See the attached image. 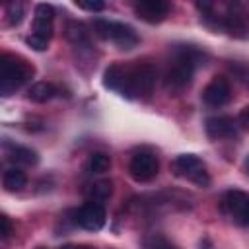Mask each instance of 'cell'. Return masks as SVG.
<instances>
[{
    "label": "cell",
    "instance_id": "cell-24",
    "mask_svg": "<svg viewBox=\"0 0 249 249\" xmlns=\"http://www.w3.org/2000/svg\"><path fill=\"white\" fill-rule=\"evenodd\" d=\"M76 6L82 10H88V12H101L105 8V4L99 0H80V2H76Z\"/></svg>",
    "mask_w": 249,
    "mask_h": 249
},
{
    "label": "cell",
    "instance_id": "cell-7",
    "mask_svg": "<svg viewBox=\"0 0 249 249\" xmlns=\"http://www.w3.org/2000/svg\"><path fill=\"white\" fill-rule=\"evenodd\" d=\"M230 97H231V88L224 76H214L202 89V101L208 107H222L230 101Z\"/></svg>",
    "mask_w": 249,
    "mask_h": 249
},
{
    "label": "cell",
    "instance_id": "cell-27",
    "mask_svg": "<svg viewBox=\"0 0 249 249\" xmlns=\"http://www.w3.org/2000/svg\"><path fill=\"white\" fill-rule=\"evenodd\" d=\"M239 124L245 126V128H249V105L241 109V113H239Z\"/></svg>",
    "mask_w": 249,
    "mask_h": 249
},
{
    "label": "cell",
    "instance_id": "cell-6",
    "mask_svg": "<svg viewBox=\"0 0 249 249\" xmlns=\"http://www.w3.org/2000/svg\"><path fill=\"white\" fill-rule=\"evenodd\" d=\"M74 220L78 226H82L84 230H89V231H97L105 226V218H107V212L103 208L101 202H91L88 200L86 204H82L76 212H74Z\"/></svg>",
    "mask_w": 249,
    "mask_h": 249
},
{
    "label": "cell",
    "instance_id": "cell-3",
    "mask_svg": "<svg viewBox=\"0 0 249 249\" xmlns=\"http://www.w3.org/2000/svg\"><path fill=\"white\" fill-rule=\"evenodd\" d=\"M154 84H156V68L152 64H138L126 70L121 93L128 99L150 97L154 91Z\"/></svg>",
    "mask_w": 249,
    "mask_h": 249
},
{
    "label": "cell",
    "instance_id": "cell-18",
    "mask_svg": "<svg viewBox=\"0 0 249 249\" xmlns=\"http://www.w3.org/2000/svg\"><path fill=\"white\" fill-rule=\"evenodd\" d=\"M111 167V158L103 152H93L88 160V171L89 173H105Z\"/></svg>",
    "mask_w": 249,
    "mask_h": 249
},
{
    "label": "cell",
    "instance_id": "cell-26",
    "mask_svg": "<svg viewBox=\"0 0 249 249\" xmlns=\"http://www.w3.org/2000/svg\"><path fill=\"white\" fill-rule=\"evenodd\" d=\"M0 233H2L4 239L10 237V233H12V222H10V218L6 214L0 216Z\"/></svg>",
    "mask_w": 249,
    "mask_h": 249
},
{
    "label": "cell",
    "instance_id": "cell-17",
    "mask_svg": "<svg viewBox=\"0 0 249 249\" xmlns=\"http://www.w3.org/2000/svg\"><path fill=\"white\" fill-rule=\"evenodd\" d=\"M111 193H113V183L111 181H97V183H91L86 189V196L91 202H103L111 196Z\"/></svg>",
    "mask_w": 249,
    "mask_h": 249
},
{
    "label": "cell",
    "instance_id": "cell-13",
    "mask_svg": "<svg viewBox=\"0 0 249 249\" xmlns=\"http://www.w3.org/2000/svg\"><path fill=\"white\" fill-rule=\"evenodd\" d=\"M8 160L16 165H35L39 161L37 152H33L31 148L25 146H12L8 152Z\"/></svg>",
    "mask_w": 249,
    "mask_h": 249
},
{
    "label": "cell",
    "instance_id": "cell-14",
    "mask_svg": "<svg viewBox=\"0 0 249 249\" xmlns=\"http://www.w3.org/2000/svg\"><path fill=\"white\" fill-rule=\"evenodd\" d=\"M2 183H4L6 191H10V193H18V191H21V189L27 185V175H25L19 167H10V169L4 171Z\"/></svg>",
    "mask_w": 249,
    "mask_h": 249
},
{
    "label": "cell",
    "instance_id": "cell-15",
    "mask_svg": "<svg viewBox=\"0 0 249 249\" xmlns=\"http://www.w3.org/2000/svg\"><path fill=\"white\" fill-rule=\"evenodd\" d=\"M124 74H126V68H123L121 64H111L103 72V86L109 88V89L121 91L123 82H124Z\"/></svg>",
    "mask_w": 249,
    "mask_h": 249
},
{
    "label": "cell",
    "instance_id": "cell-9",
    "mask_svg": "<svg viewBox=\"0 0 249 249\" xmlns=\"http://www.w3.org/2000/svg\"><path fill=\"white\" fill-rule=\"evenodd\" d=\"M169 8H171V6H169V2H165V0H140V2L134 6L138 18L144 19V21H148V23H158V21H161V19L169 14Z\"/></svg>",
    "mask_w": 249,
    "mask_h": 249
},
{
    "label": "cell",
    "instance_id": "cell-5",
    "mask_svg": "<svg viewBox=\"0 0 249 249\" xmlns=\"http://www.w3.org/2000/svg\"><path fill=\"white\" fill-rule=\"evenodd\" d=\"M158 169H160V161L150 152H138V154H134L132 160H130V163H128V173L138 183L152 181L158 175Z\"/></svg>",
    "mask_w": 249,
    "mask_h": 249
},
{
    "label": "cell",
    "instance_id": "cell-16",
    "mask_svg": "<svg viewBox=\"0 0 249 249\" xmlns=\"http://www.w3.org/2000/svg\"><path fill=\"white\" fill-rule=\"evenodd\" d=\"M54 95V86L51 82H35L27 89V99L33 103H47Z\"/></svg>",
    "mask_w": 249,
    "mask_h": 249
},
{
    "label": "cell",
    "instance_id": "cell-19",
    "mask_svg": "<svg viewBox=\"0 0 249 249\" xmlns=\"http://www.w3.org/2000/svg\"><path fill=\"white\" fill-rule=\"evenodd\" d=\"M23 4L21 2H10L6 8V19L10 25H19L23 19Z\"/></svg>",
    "mask_w": 249,
    "mask_h": 249
},
{
    "label": "cell",
    "instance_id": "cell-11",
    "mask_svg": "<svg viewBox=\"0 0 249 249\" xmlns=\"http://www.w3.org/2000/svg\"><path fill=\"white\" fill-rule=\"evenodd\" d=\"M109 39H111L113 43H117L119 49H124V51L134 49V47L138 45V35H136V31H134L130 25L121 23V21H113V23H111V37H109Z\"/></svg>",
    "mask_w": 249,
    "mask_h": 249
},
{
    "label": "cell",
    "instance_id": "cell-10",
    "mask_svg": "<svg viewBox=\"0 0 249 249\" xmlns=\"http://www.w3.org/2000/svg\"><path fill=\"white\" fill-rule=\"evenodd\" d=\"M206 134L210 138H231L237 134V121L228 115L208 117L206 119Z\"/></svg>",
    "mask_w": 249,
    "mask_h": 249
},
{
    "label": "cell",
    "instance_id": "cell-23",
    "mask_svg": "<svg viewBox=\"0 0 249 249\" xmlns=\"http://www.w3.org/2000/svg\"><path fill=\"white\" fill-rule=\"evenodd\" d=\"M146 247H148V249H177V247H173V245H171L165 237H161V235H154V237H150Z\"/></svg>",
    "mask_w": 249,
    "mask_h": 249
},
{
    "label": "cell",
    "instance_id": "cell-4",
    "mask_svg": "<svg viewBox=\"0 0 249 249\" xmlns=\"http://www.w3.org/2000/svg\"><path fill=\"white\" fill-rule=\"evenodd\" d=\"M171 171L177 177H185L189 181H193L198 187H206L210 183V175L202 163V160L195 154H181L173 160L171 163Z\"/></svg>",
    "mask_w": 249,
    "mask_h": 249
},
{
    "label": "cell",
    "instance_id": "cell-28",
    "mask_svg": "<svg viewBox=\"0 0 249 249\" xmlns=\"http://www.w3.org/2000/svg\"><path fill=\"white\" fill-rule=\"evenodd\" d=\"M243 226H249V208H247V212H245V216H243V222H241Z\"/></svg>",
    "mask_w": 249,
    "mask_h": 249
},
{
    "label": "cell",
    "instance_id": "cell-12",
    "mask_svg": "<svg viewBox=\"0 0 249 249\" xmlns=\"http://www.w3.org/2000/svg\"><path fill=\"white\" fill-rule=\"evenodd\" d=\"M66 39L76 47H89L91 45L89 31L82 21H70L66 25Z\"/></svg>",
    "mask_w": 249,
    "mask_h": 249
},
{
    "label": "cell",
    "instance_id": "cell-1",
    "mask_svg": "<svg viewBox=\"0 0 249 249\" xmlns=\"http://www.w3.org/2000/svg\"><path fill=\"white\" fill-rule=\"evenodd\" d=\"M200 58H204V56H200V53L196 49H193L189 45L181 47L175 53V56H173V60H171V64L167 68L165 84L169 88H175V89H181V88L189 86L191 80H193L195 68H196Z\"/></svg>",
    "mask_w": 249,
    "mask_h": 249
},
{
    "label": "cell",
    "instance_id": "cell-25",
    "mask_svg": "<svg viewBox=\"0 0 249 249\" xmlns=\"http://www.w3.org/2000/svg\"><path fill=\"white\" fill-rule=\"evenodd\" d=\"M27 45L33 49V51H47L49 49V41L43 39V37H37V35H29L27 37Z\"/></svg>",
    "mask_w": 249,
    "mask_h": 249
},
{
    "label": "cell",
    "instance_id": "cell-22",
    "mask_svg": "<svg viewBox=\"0 0 249 249\" xmlns=\"http://www.w3.org/2000/svg\"><path fill=\"white\" fill-rule=\"evenodd\" d=\"M53 18H54V10L51 4H37L35 6V19L53 21Z\"/></svg>",
    "mask_w": 249,
    "mask_h": 249
},
{
    "label": "cell",
    "instance_id": "cell-31",
    "mask_svg": "<svg viewBox=\"0 0 249 249\" xmlns=\"http://www.w3.org/2000/svg\"><path fill=\"white\" fill-rule=\"evenodd\" d=\"M37 249H45V247H37Z\"/></svg>",
    "mask_w": 249,
    "mask_h": 249
},
{
    "label": "cell",
    "instance_id": "cell-21",
    "mask_svg": "<svg viewBox=\"0 0 249 249\" xmlns=\"http://www.w3.org/2000/svg\"><path fill=\"white\" fill-rule=\"evenodd\" d=\"M111 23L109 19H103V18H95L93 19V33L101 39H109L111 37Z\"/></svg>",
    "mask_w": 249,
    "mask_h": 249
},
{
    "label": "cell",
    "instance_id": "cell-32",
    "mask_svg": "<svg viewBox=\"0 0 249 249\" xmlns=\"http://www.w3.org/2000/svg\"><path fill=\"white\" fill-rule=\"evenodd\" d=\"M247 82H249V80H247Z\"/></svg>",
    "mask_w": 249,
    "mask_h": 249
},
{
    "label": "cell",
    "instance_id": "cell-8",
    "mask_svg": "<svg viewBox=\"0 0 249 249\" xmlns=\"http://www.w3.org/2000/svg\"><path fill=\"white\" fill-rule=\"evenodd\" d=\"M247 208H249V195L243 193V191H237V189L228 191L222 198V210L226 214H230L239 224L243 222V216H245Z\"/></svg>",
    "mask_w": 249,
    "mask_h": 249
},
{
    "label": "cell",
    "instance_id": "cell-29",
    "mask_svg": "<svg viewBox=\"0 0 249 249\" xmlns=\"http://www.w3.org/2000/svg\"><path fill=\"white\" fill-rule=\"evenodd\" d=\"M72 249H93V247H89V245H76V247H72Z\"/></svg>",
    "mask_w": 249,
    "mask_h": 249
},
{
    "label": "cell",
    "instance_id": "cell-30",
    "mask_svg": "<svg viewBox=\"0 0 249 249\" xmlns=\"http://www.w3.org/2000/svg\"><path fill=\"white\" fill-rule=\"evenodd\" d=\"M245 169H247V173H249V156H247V160H245Z\"/></svg>",
    "mask_w": 249,
    "mask_h": 249
},
{
    "label": "cell",
    "instance_id": "cell-2",
    "mask_svg": "<svg viewBox=\"0 0 249 249\" xmlns=\"http://www.w3.org/2000/svg\"><path fill=\"white\" fill-rule=\"evenodd\" d=\"M35 74L33 64H29L25 58L4 54L0 58V91L2 95H10L19 86L29 82Z\"/></svg>",
    "mask_w": 249,
    "mask_h": 249
},
{
    "label": "cell",
    "instance_id": "cell-20",
    "mask_svg": "<svg viewBox=\"0 0 249 249\" xmlns=\"http://www.w3.org/2000/svg\"><path fill=\"white\" fill-rule=\"evenodd\" d=\"M33 35L51 41V37H53V21H45V19H35L33 18Z\"/></svg>",
    "mask_w": 249,
    "mask_h": 249
}]
</instances>
